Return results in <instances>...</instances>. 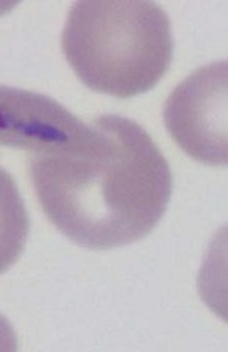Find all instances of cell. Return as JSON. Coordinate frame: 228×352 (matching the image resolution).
Segmentation results:
<instances>
[{
	"mask_svg": "<svg viewBox=\"0 0 228 352\" xmlns=\"http://www.w3.org/2000/svg\"><path fill=\"white\" fill-rule=\"evenodd\" d=\"M227 61L192 73L167 98L163 119L169 134L189 157L204 164L225 166Z\"/></svg>",
	"mask_w": 228,
	"mask_h": 352,
	"instance_id": "3957f363",
	"label": "cell"
},
{
	"mask_svg": "<svg viewBox=\"0 0 228 352\" xmlns=\"http://www.w3.org/2000/svg\"><path fill=\"white\" fill-rule=\"evenodd\" d=\"M17 336L11 324L0 314V352L17 351Z\"/></svg>",
	"mask_w": 228,
	"mask_h": 352,
	"instance_id": "8992f818",
	"label": "cell"
},
{
	"mask_svg": "<svg viewBox=\"0 0 228 352\" xmlns=\"http://www.w3.org/2000/svg\"><path fill=\"white\" fill-rule=\"evenodd\" d=\"M90 132V124L52 98L0 85V146L55 152L84 143Z\"/></svg>",
	"mask_w": 228,
	"mask_h": 352,
	"instance_id": "277c9868",
	"label": "cell"
},
{
	"mask_svg": "<svg viewBox=\"0 0 228 352\" xmlns=\"http://www.w3.org/2000/svg\"><path fill=\"white\" fill-rule=\"evenodd\" d=\"M19 2H0V16H5L8 14L14 6H17Z\"/></svg>",
	"mask_w": 228,
	"mask_h": 352,
	"instance_id": "52a82bcc",
	"label": "cell"
},
{
	"mask_svg": "<svg viewBox=\"0 0 228 352\" xmlns=\"http://www.w3.org/2000/svg\"><path fill=\"white\" fill-rule=\"evenodd\" d=\"M29 228L31 222L16 181L0 167V275L20 258Z\"/></svg>",
	"mask_w": 228,
	"mask_h": 352,
	"instance_id": "5b68a950",
	"label": "cell"
},
{
	"mask_svg": "<svg viewBox=\"0 0 228 352\" xmlns=\"http://www.w3.org/2000/svg\"><path fill=\"white\" fill-rule=\"evenodd\" d=\"M84 143L34 153L29 173L41 208L78 246H128L156 228L172 195L166 158L141 124L102 116Z\"/></svg>",
	"mask_w": 228,
	"mask_h": 352,
	"instance_id": "6da1fadb",
	"label": "cell"
},
{
	"mask_svg": "<svg viewBox=\"0 0 228 352\" xmlns=\"http://www.w3.org/2000/svg\"><path fill=\"white\" fill-rule=\"evenodd\" d=\"M63 52L85 87L128 99L152 90L172 64L167 14L145 0H81L63 31Z\"/></svg>",
	"mask_w": 228,
	"mask_h": 352,
	"instance_id": "7a4b0ae2",
	"label": "cell"
}]
</instances>
